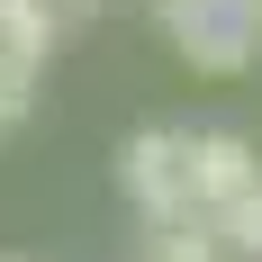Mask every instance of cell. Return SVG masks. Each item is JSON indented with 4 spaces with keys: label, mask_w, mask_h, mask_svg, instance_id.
<instances>
[{
    "label": "cell",
    "mask_w": 262,
    "mask_h": 262,
    "mask_svg": "<svg viewBox=\"0 0 262 262\" xmlns=\"http://www.w3.org/2000/svg\"><path fill=\"white\" fill-rule=\"evenodd\" d=\"M154 18L199 73H253L262 63V0H154Z\"/></svg>",
    "instance_id": "obj_1"
},
{
    "label": "cell",
    "mask_w": 262,
    "mask_h": 262,
    "mask_svg": "<svg viewBox=\"0 0 262 262\" xmlns=\"http://www.w3.org/2000/svg\"><path fill=\"white\" fill-rule=\"evenodd\" d=\"M118 181L145 217H154L163 235H181V226H208V208L190 199V154H181V127H136L127 154H118Z\"/></svg>",
    "instance_id": "obj_2"
},
{
    "label": "cell",
    "mask_w": 262,
    "mask_h": 262,
    "mask_svg": "<svg viewBox=\"0 0 262 262\" xmlns=\"http://www.w3.org/2000/svg\"><path fill=\"white\" fill-rule=\"evenodd\" d=\"M181 154H190V199H199L208 217L262 181V154H253V136H235V127H199V136L181 127Z\"/></svg>",
    "instance_id": "obj_3"
},
{
    "label": "cell",
    "mask_w": 262,
    "mask_h": 262,
    "mask_svg": "<svg viewBox=\"0 0 262 262\" xmlns=\"http://www.w3.org/2000/svg\"><path fill=\"white\" fill-rule=\"evenodd\" d=\"M36 54H46V9L36 0H0V73L36 81Z\"/></svg>",
    "instance_id": "obj_4"
},
{
    "label": "cell",
    "mask_w": 262,
    "mask_h": 262,
    "mask_svg": "<svg viewBox=\"0 0 262 262\" xmlns=\"http://www.w3.org/2000/svg\"><path fill=\"white\" fill-rule=\"evenodd\" d=\"M208 235H226L235 253H262V181L244 190V199H226V208L208 217Z\"/></svg>",
    "instance_id": "obj_5"
},
{
    "label": "cell",
    "mask_w": 262,
    "mask_h": 262,
    "mask_svg": "<svg viewBox=\"0 0 262 262\" xmlns=\"http://www.w3.org/2000/svg\"><path fill=\"white\" fill-rule=\"evenodd\" d=\"M27 100H36V91H27V73H0V136L27 118Z\"/></svg>",
    "instance_id": "obj_6"
},
{
    "label": "cell",
    "mask_w": 262,
    "mask_h": 262,
    "mask_svg": "<svg viewBox=\"0 0 262 262\" xmlns=\"http://www.w3.org/2000/svg\"><path fill=\"white\" fill-rule=\"evenodd\" d=\"M36 9H46V0H36ZM63 9H81V0H63Z\"/></svg>",
    "instance_id": "obj_7"
}]
</instances>
